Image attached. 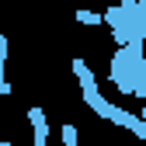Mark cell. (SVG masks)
Listing matches in <instances>:
<instances>
[{
    "mask_svg": "<svg viewBox=\"0 0 146 146\" xmlns=\"http://www.w3.org/2000/svg\"><path fill=\"white\" fill-rule=\"evenodd\" d=\"M73 17H77L80 25H101V21H104V14H94V11H77Z\"/></svg>",
    "mask_w": 146,
    "mask_h": 146,
    "instance_id": "cell-1",
    "label": "cell"
},
{
    "mask_svg": "<svg viewBox=\"0 0 146 146\" xmlns=\"http://www.w3.org/2000/svg\"><path fill=\"white\" fill-rule=\"evenodd\" d=\"M63 146H77V129H73V125L63 129Z\"/></svg>",
    "mask_w": 146,
    "mask_h": 146,
    "instance_id": "cell-2",
    "label": "cell"
},
{
    "mask_svg": "<svg viewBox=\"0 0 146 146\" xmlns=\"http://www.w3.org/2000/svg\"><path fill=\"white\" fill-rule=\"evenodd\" d=\"M0 146H11V143H7V139H0Z\"/></svg>",
    "mask_w": 146,
    "mask_h": 146,
    "instance_id": "cell-3",
    "label": "cell"
},
{
    "mask_svg": "<svg viewBox=\"0 0 146 146\" xmlns=\"http://www.w3.org/2000/svg\"><path fill=\"white\" fill-rule=\"evenodd\" d=\"M0 94H4V87H0Z\"/></svg>",
    "mask_w": 146,
    "mask_h": 146,
    "instance_id": "cell-4",
    "label": "cell"
}]
</instances>
